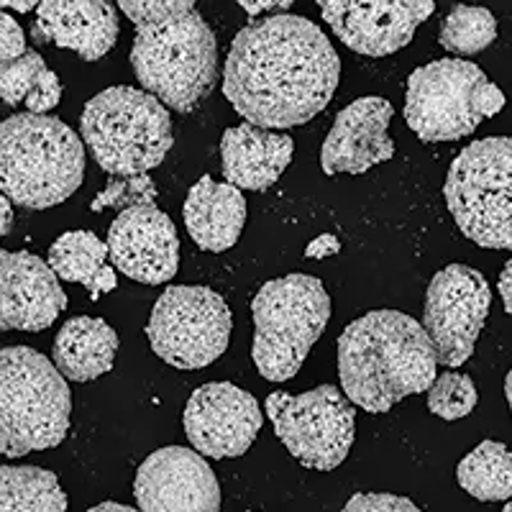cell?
Listing matches in <instances>:
<instances>
[{
    "label": "cell",
    "mask_w": 512,
    "mask_h": 512,
    "mask_svg": "<svg viewBox=\"0 0 512 512\" xmlns=\"http://www.w3.org/2000/svg\"><path fill=\"white\" fill-rule=\"evenodd\" d=\"M341 80V59L305 16L280 13L246 24L223 64V95L246 123L303 126L318 116Z\"/></svg>",
    "instance_id": "obj_1"
},
{
    "label": "cell",
    "mask_w": 512,
    "mask_h": 512,
    "mask_svg": "<svg viewBox=\"0 0 512 512\" xmlns=\"http://www.w3.org/2000/svg\"><path fill=\"white\" fill-rule=\"evenodd\" d=\"M136 26L131 67L141 88L177 113H192L216 88L218 41L192 0H121Z\"/></svg>",
    "instance_id": "obj_2"
},
{
    "label": "cell",
    "mask_w": 512,
    "mask_h": 512,
    "mask_svg": "<svg viewBox=\"0 0 512 512\" xmlns=\"http://www.w3.org/2000/svg\"><path fill=\"white\" fill-rule=\"evenodd\" d=\"M341 390L367 413H387L438 379V351L423 323L400 310H372L338 338Z\"/></svg>",
    "instance_id": "obj_3"
},
{
    "label": "cell",
    "mask_w": 512,
    "mask_h": 512,
    "mask_svg": "<svg viewBox=\"0 0 512 512\" xmlns=\"http://www.w3.org/2000/svg\"><path fill=\"white\" fill-rule=\"evenodd\" d=\"M85 177V144L62 118L16 113L0 126L3 195L26 210L64 203Z\"/></svg>",
    "instance_id": "obj_4"
},
{
    "label": "cell",
    "mask_w": 512,
    "mask_h": 512,
    "mask_svg": "<svg viewBox=\"0 0 512 512\" xmlns=\"http://www.w3.org/2000/svg\"><path fill=\"white\" fill-rule=\"evenodd\" d=\"M72 392L54 361L29 346L0 351V451L21 459L70 433Z\"/></svg>",
    "instance_id": "obj_5"
},
{
    "label": "cell",
    "mask_w": 512,
    "mask_h": 512,
    "mask_svg": "<svg viewBox=\"0 0 512 512\" xmlns=\"http://www.w3.org/2000/svg\"><path fill=\"white\" fill-rule=\"evenodd\" d=\"M80 134L111 177L146 175L164 162L175 144L167 105L128 85L103 90L85 103Z\"/></svg>",
    "instance_id": "obj_6"
},
{
    "label": "cell",
    "mask_w": 512,
    "mask_h": 512,
    "mask_svg": "<svg viewBox=\"0 0 512 512\" xmlns=\"http://www.w3.org/2000/svg\"><path fill=\"white\" fill-rule=\"evenodd\" d=\"M251 359L267 382H287L308 359L331 318V297L318 277L287 274L259 287L251 300Z\"/></svg>",
    "instance_id": "obj_7"
},
{
    "label": "cell",
    "mask_w": 512,
    "mask_h": 512,
    "mask_svg": "<svg viewBox=\"0 0 512 512\" xmlns=\"http://www.w3.org/2000/svg\"><path fill=\"white\" fill-rule=\"evenodd\" d=\"M502 108L505 93L466 59H438L408 77L405 121L425 144L464 139Z\"/></svg>",
    "instance_id": "obj_8"
},
{
    "label": "cell",
    "mask_w": 512,
    "mask_h": 512,
    "mask_svg": "<svg viewBox=\"0 0 512 512\" xmlns=\"http://www.w3.org/2000/svg\"><path fill=\"white\" fill-rule=\"evenodd\" d=\"M443 195L466 239L484 249H512V136L466 146L448 167Z\"/></svg>",
    "instance_id": "obj_9"
},
{
    "label": "cell",
    "mask_w": 512,
    "mask_h": 512,
    "mask_svg": "<svg viewBox=\"0 0 512 512\" xmlns=\"http://www.w3.org/2000/svg\"><path fill=\"white\" fill-rule=\"evenodd\" d=\"M231 308L203 285H169L146 323L152 351L169 367L203 369L221 359L231 341Z\"/></svg>",
    "instance_id": "obj_10"
},
{
    "label": "cell",
    "mask_w": 512,
    "mask_h": 512,
    "mask_svg": "<svg viewBox=\"0 0 512 512\" xmlns=\"http://www.w3.org/2000/svg\"><path fill=\"white\" fill-rule=\"evenodd\" d=\"M264 410L277 438L305 469H338L354 446V402L336 384H320L303 395L272 392Z\"/></svg>",
    "instance_id": "obj_11"
},
{
    "label": "cell",
    "mask_w": 512,
    "mask_h": 512,
    "mask_svg": "<svg viewBox=\"0 0 512 512\" xmlns=\"http://www.w3.org/2000/svg\"><path fill=\"white\" fill-rule=\"evenodd\" d=\"M492 305L484 274L466 264H448L433 274L425 292L423 328L438 351V364L461 367L472 359Z\"/></svg>",
    "instance_id": "obj_12"
},
{
    "label": "cell",
    "mask_w": 512,
    "mask_h": 512,
    "mask_svg": "<svg viewBox=\"0 0 512 512\" xmlns=\"http://www.w3.org/2000/svg\"><path fill=\"white\" fill-rule=\"evenodd\" d=\"M187 441L208 459L244 456L262 431L264 418L254 395L231 382H210L192 392L185 405Z\"/></svg>",
    "instance_id": "obj_13"
},
{
    "label": "cell",
    "mask_w": 512,
    "mask_h": 512,
    "mask_svg": "<svg viewBox=\"0 0 512 512\" xmlns=\"http://www.w3.org/2000/svg\"><path fill=\"white\" fill-rule=\"evenodd\" d=\"M141 512H221V484L195 448L164 446L141 461L134 479Z\"/></svg>",
    "instance_id": "obj_14"
},
{
    "label": "cell",
    "mask_w": 512,
    "mask_h": 512,
    "mask_svg": "<svg viewBox=\"0 0 512 512\" xmlns=\"http://www.w3.org/2000/svg\"><path fill=\"white\" fill-rule=\"evenodd\" d=\"M320 16L351 52L387 57L413 41L433 16V0H320Z\"/></svg>",
    "instance_id": "obj_15"
},
{
    "label": "cell",
    "mask_w": 512,
    "mask_h": 512,
    "mask_svg": "<svg viewBox=\"0 0 512 512\" xmlns=\"http://www.w3.org/2000/svg\"><path fill=\"white\" fill-rule=\"evenodd\" d=\"M113 267L141 285H164L180 269V239L172 218L157 205L128 208L108 228Z\"/></svg>",
    "instance_id": "obj_16"
},
{
    "label": "cell",
    "mask_w": 512,
    "mask_h": 512,
    "mask_svg": "<svg viewBox=\"0 0 512 512\" xmlns=\"http://www.w3.org/2000/svg\"><path fill=\"white\" fill-rule=\"evenodd\" d=\"M390 100L369 95L359 98L338 113L320 149V167L328 177L364 175L395 157L387 126L392 121Z\"/></svg>",
    "instance_id": "obj_17"
},
{
    "label": "cell",
    "mask_w": 512,
    "mask_h": 512,
    "mask_svg": "<svg viewBox=\"0 0 512 512\" xmlns=\"http://www.w3.org/2000/svg\"><path fill=\"white\" fill-rule=\"evenodd\" d=\"M67 308L59 277L49 262L29 251H0V328L44 331Z\"/></svg>",
    "instance_id": "obj_18"
},
{
    "label": "cell",
    "mask_w": 512,
    "mask_h": 512,
    "mask_svg": "<svg viewBox=\"0 0 512 512\" xmlns=\"http://www.w3.org/2000/svg\"><path fill=\"white\" fill-rule=\"evenodd\" d=\"M118 31V11L105 0H44L36 8L31 39L98 62L116 47Z\"/></svg>",
    "instance_id": "obj_19"
},
{
    "label": "cell",
    "mask_w": 512,
    "mask_h": 512,
    "mask_svg": "<svg viewBox=\"0 0 512 512\" xmlns=\"http://www.w3.org/2000/svg\"><path fill=\"white\" fill-rule=\"evenodd\" d=\"M295 141L254 123H241L223 131L221 164L228 185L239 190L264 192L290 167Z\"/></svg>",
    "instance_id": "obj_20"
},
{
    "label": "cell",
    "mask_w": 512,
    "mask_h": 512,
    "mask_svg": "<svg viewBox=\"0 0 512 512\" xmlns=\"http://www.w3.org/2000/svg\"><path fill=\"white\" fill-rule=\"evenodd\" d=\"M190 239L203 251H228L246 223V198L239 187L216 182L210 175L190 187L182 208Z\"/></svg>",
    "instance_id": "obj_21"
},
{
    "label": "cell",
    "mask_w": 512,
    "mask_h": 512,
    "mask_svg": "<svg viewBox=\"0 0 512 512\" xmlns=\"http://www.w3.org/2000/svg\"><path fill=\"white\" fill-rule=\"evenodd\" d=\"M118 354V333L103 318L77 315L59 328L52 361L67 382H93L111 372Z\"/></svg>",
    "instance_id": "obj_22"
},
{
    "label": "cell",
    "mask_w": 512,
    "mask_h": 512,
    "mask_svg": "<svg viewBox=\"0 0 512 512\" xmlns=\"http://www.w3.org/2000/svg\"><path fill=\"white\" fill-rule=\"evenodd\" d=\"M108 259V241H100L90 231H67L49 246V267L57 272L59 280L80 282L88 287L93 300H100L105 292L118 287L116 272L108 267Z\"/></svg>",
    "instance_id": "obj_23"
},
{
    "label": "cell",
    "mask_w": 512,
    "mask_h": 512,
    "mask_svg": "<svg viewBox=\"0 0 512 512\" xmlns=\"http://www.w3.org/2000/svg\"><path fill=\"white\" fill-rule=\"evenodd\" d=\"M0 512H67L57 474L41 466L0 469Z\"/></svg>",
    "instance_id": "obj_24"
},
{
    "label": "cell",
    "mask_w": 512,
    "mask_h": 512,
    "mask_svg": "<svg viewBox=\"0 0 512 512\" xmlns=\"http://www.w3.org/2000/svg\"><path fill=\"white\" fill-rule=\"evenodd\" d=\"M456 482L482 502L512 500V454L505 443L482 441L456 466Z\"/></svg>",
    "instance_id": "obj_25"
},
{
    "label": "cell",
    "mask_w": 512,
    "mask_h": 512,
    "mask_svg": "<svg viewBox=\"0 0 512 512\" xmlns=\"http://www.w3.org/2000/svg\"><path fill=\"white\" fill-rule=\"evenodd\" d=\"M497 39V21L482 6H454L443 18L438 41L456 59L474 57Z\"/></svg>",
    "instance_id": "obj_26"
},
{
    "label": "cell",
    "mask_w": 512,
    "mask_h": 512,
    "mask_svg": "<svg viewBox=\"0 0 512 512\" xmlns=\"http://www.w3.org/2000/svg\"><path fill=\"white\" fill-rule=\"evenodd\" d=\"M477 400V384L461 372H443L428 390V410L441 420L466 418L477 408Z\"/></svg>",
    "instance_id": "obj_27"
},
{
    "label": "cell",
    "mask_w": 512,
    "mask_h": 512,
    "mask_svg": "<svg viewBox=\"0 0 512 512\" xmlns=\"http://www.w3.org/2000/svg\"><path fill=\"white\" fill-rule=\"evenodd\" d=\"M47 70V62L39 52H29L21 59L0 64V98H3V103H26Z\"/></svg>",
    "instance_id": "obj_28"
},
{
    "label": "cell",
    "mask_w": 512,
    "mask_h": 512,
    "mask_svg": "<svg viewBox=\"0 0 512 512\" xmlns=\"http://www.w3.org/2000/svg\"><path fill=\"white\" fill-rule=\"evenodd\" d=\"M157 200V185L149 175H134V177H111L103 192L95 195V200L90 203V208L95 213L105 208L116 210H128L139 208V205H154Z\"/></svg>",
    "instance_id": "obj_29"
},
{
    "label": "cell",
    "mask_w": 512,
    "mask_h": 512,
    "mask_svg": "<svg viewBox=\"0 0 512 512\" xmlns=\"http://www.w3.org/2000/svg\"><path fill=\"white\" fill-rule=\"evenodd\" d=\"M341 512H423L413 500L390 492L379 495H354Z\"/></svg>",
    "instance_id": "obj_30"
},
{
    "label": "cell",
    "mask_w": 512,
    "mask_h": 512,
    "mask_svg": "<svg viewBox=\"0 0 512 512\" xmlns=\"http://www.w3.org/2000/svg\"><path fill=\"white\" fill-rule=\"evenodd\" d=\"M29 52L31 49L26 44V36L21 31V26L13 21L11 13H0V64L21 59Z\"/></svg>",
    "instance_id": "obj_31"
},
{
    "label": "cell",
    "mask_w": 512,
    "mask_h": 512,
    "mask_svg": "<svg viewBox=\"0 0 512 512\" xmlns=\"http://www.w3.org/2000/svg\"><path fill=\"white\" fill-rule=\"evenodd\" d=\"M338 251H341V244H338L336 236H331V233H323V236H318V239L310 241L308 249H305V256H308V259H326V256L338 254Z\"/></svg>",
    "instance_id": "obj_32"
},
{
    "label": "cell",
    "mask_w": 512,
    "mask_h": 512,
    "mask_svg": "<svg viewBox=\"0 0 512 512\" xmlns=\"http://www.w3.org/2000/svg\"><path fill=\"white\" fill-rule=\"evenodd\" d=\"M239 6L244 8L249 16H256V13H262V11H269V8H290L292 3L290 0H282V3H277V0H239Z\"/></svg>",
    "instance_id": "obj_33"
},
{
    "label": "cell",
    "mask_w": 512,
    "mask_h": 512,
    "mask_svg": "<svg viewBox=\"0 0 512 512\" xmlns=\"http://www.w3.org/2000/svg\"><path fill=\"white\" fill-rule=\"evenodd\" d=\"M500 295L507 315H512V259L505 264V269L500 274Z\"/></svg>",
    "instance_id": "obj_34"
},
{
    "label": "cell",
    "mask_w": 512,
    "mask_h": 512,
    "mask_svg": "<svg viewBox=\"0 0 512 512\" xmlns=\"http://www.w3.org/2000/svg\"><path fill=\"white\" fill-rule=\"evenodd\" d=\"M0 208H3V216H0V233H3V236H8V233H11V223H13V213H11V198H6V195H3V198H0Z\"/></svg>",
    "instance_id": "obj_35"
},
{
    "label": "cell",
    "mask_w": 512,
    "mask_h": 512,
    "mask_svg": "<svg viewBox=\"0 0 512 512\" xmlns=\"http://www.w3.org/2000/svg\"><path fill=\"white\" fill-rule=\"evenodd\" d=\"M88 512H141L136 507H128V505H118V502H100V505L90 507Z\"/></svg>",
    "instance_id": "obj_36"
},
{
    "label": "cell",
    "mask_w": 512,
    "mask_h": 512,
    "mask_svg": "<svg viewBox=\"0 0 512 512\" xmlns=\"http://www.w3.org/2000/svg\"><path fill=\"white\" fill-rule=\"evenodd\" d=\"M3 8H16V11L21 13H29L31 8H39V3H34V0H3Z\"/></svg>",
    "instance_id": "obj_37"
},
{
    "label": "cell",
    "mask_w": 512,
    "mask_h": 512,
    "mask_svg": "<svg viewBox=\"0 0 512 512\" xmlns=\"http://www.w3.org/2000/svg\"><path fill=\"white\" fill-rule=\"evenodd\" d=\"M505 397H507V405H510V410H512V369L505 379Z\"/></svg>",
    "instance_id": "obj_38"
},
{
    "label": "cell",
    "mask_w": 512,
    "mask_h": 512,
    "mask_svg": "<svg viewBox=\"0 0 512 512\" xmlns=\"http://www.w3.org/2000/svg\"><path fill=\"white\" fill-rule=\"evenodd\" d=\"M502 512H512V500L507 502V505H505V510H502Z\"/></svg>",
    "instance_id": "obj_39"
},
{
    "label": "cell",
    "mask_w": 512,
    "mask_h": 512,
    "mask_svg": "<svg viewBox=\"0 0 512 512\" xmlns=\"http://www.w3.org/2000/svg\"><path fill=\"white\" fill-rule=\"evenodd\" d=\"M246 512H256V510H246Z\"/></svg>",
    "instance_id": "obj_40"
}]
</instances>
